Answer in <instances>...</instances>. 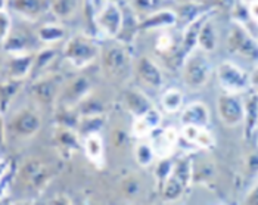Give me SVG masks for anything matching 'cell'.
I'll return each mask as SVG.
<instances>
[{
  "instance_id": "6da1fadb",
  "label": "cell",
  "mask_w": 258,
  "mask_h": 205,
  "mask_svg": "<svg viewBox=\"0 0 258 205\" xmlns=\"http://www.w3.org/2000/svg\"><path fill=\"white\" fill-rule=\"evenodd\" d=\"M207 53L202 49H195L183 61V80L190 89L204 87L211 77L213 65Z\"/></svg>"
},
{
  "instance_id": "7a4b0ae2",
  "label": "cell",
  "mask_w": 258,
  "mask_h": 205,
  "mask_svg": "<svg viewBox=\"0 0 258 205\" xmlns=\"http://www.w3.org/2000/svg\"><path fill=\"white\" fill-rule=\"evenodd\" d=\"M102 70L106 74L108 79L121 82L125 77H128L132 59L128 50L122 44H109L106 46L100 53Z\"/></svg>"
},
{
  "instance_id": "3957f363",
  "label": "cell",
  "mask_w": 258,
  "mask_h": 205,
  "mask_svg": "<svg viewBox=\"0 0 258 205\" xmlns=\"http://www.w3.org/2000/svg\"><path fill=\"white\" fill-rule=\"evenodd\" d=\"M99 53L100 49L98 43L93 39L81 34L71 37L63 49L65 59L77 68H84L93 63V61L99 56Z\"/></svg>"
},
{
  "instance_id": "277c9868",
  "label": "cell",
  "mask_w": 258,
  "mask_h": 205,
  "mask_svg": "<svg viewBox=\"0 0 258 205\" xmlns=\"http://www.w3.org/2000/svg\"><path fill=\"white\" fill-rule=\"evenodd\" d=\"M227 49L230 53L239 55L246 61L258 63V39H255L248 28L240 24L233 22L229 36H227Z\"/></svg>"
},
{
  "instance_id": "5b68a950",
  "label": "cell",
  "mask_w": 258,
  "mask_h": 205,
  "mask_svg": "<svg viewBox=\"0 0 258 205\" xmlns=\"http://www.w3.org/2000/svg\"><path fill=\"white\" fill-rule=\"evenodd\" d=\"M194 177V165L189 158H181L173 165L170 176L165 179L162 187V196L165 201H176L183 195Z\"/></svg>"
},
{
  "instance_id": "8992f818",
  "label": "cell",
  "mask_w": 258,
  "mask_h": 205,
  "mask_svg": "<svg viewBox=\"0 0 258 205\" xmlns=\"http://www.w3.org/2000/svg\"><path fill=\"white\" fill-rule=\"evenodd\" d=\"M18 176L22 186L28 190H41L50 179V170L43 160L31 157L21 165Z\"/></svg>"
},
{
  "instance_id": "52a82bcc",
  "label": "cell",
  "mask_w": 258,
  "mask_h": 205,
  "mask_svg": "<svg viewBox=\"0 0 258 205\" xmlns=\"http://www.w3.org/2000/svg\"><path fill=\"white\" fill-rule=\"evenodd\" d=\"M217 79L226 93H242L249 86V77L242 68L230 61H224L217 66Z\"/></svg>"
},
{
  "instance_id": "ba28073f",
  "label": "cell",
  "mask_w": 258,
  "mask_h": 205,
  "mask_svg": "<svg viewBox=\"0 0 258 205\" xmlns=\"http://www.w3.org/2000/svg\"><path fill=\"white\" fill-rule=\"evenodd\" d=\"M96 24L100 31L108 37H117L122 30L124 14L115 2L106 0L99 8V12L96 15Z\"/></svg>"
},
{
  "instance_id": "9c48e42d",
  "label": "cell",
  "mask_w": 258,
  "mask_h": 205,
  "mask_svg": "<svg viewBox=\"0 0 258 205\" xmlns=\"http://www.w3.org/2000/svg\"><path fill=\"white\" fill-rule=\"evenodd\" d=\"M217 111L221 123L227 127H236L243 123L245 118V103L235 93L221 95L217 99Z\"/></svg>"
},
{
  "instance_id": "30bf717a",
  "label": "cell",
  "mask_w": 258,
  "mask_h": 205,
  "mask_svg": "<svg viewBox=\"0 0 258 205\" xmlns=\"http://www.w3.org/2000/svg\"><path fill=\"white\" fill-rule=\"evenodd\" d=\"M41 127V118L33 109H22L17 112L11 120L12 131L20 138H31Z\"/></svg>"
},
{
  "instance_id": "8fae6325",
  "label": "cell",
  "mask_w": 258,
  "mask_h": 205,
  "mask_svg": "<svg viewBox=\"0 0 258 205\" xmlns=\"http://www.w3.org/2000/svg\"><path fill=\"white\" fill-rule=\"evenodd\" d=\"M210 18V14H202L201 17H198L197 20H194L192 22L187 24L186 30H184V34H183V39L180 41L179 46V53L180 58L184 61V58L194 52L198 46V37L199 33H201V28L204 25V22Z\"/></svg>"
},
{
  "instance_id": "7c38bea8",
  "label": "cell",
  "mask_w": 258,
  "mask_h": 205,
  "mask_svg": "<svg viewBox=\"0 0 258 205\" xmlns=\"http://www.w3.org/2000/svg\"><path fill=\"white\" fill-rule=\"evenodd\" d=\"M90 90H92V83L87 77H84V76L76 77L65 87L63 95H62V102L67 106L77 105L89 96Z\"/></svg>"
},
{
  "instance_id": "4fadbf2b",
  "label": "cell",
  "mask_w": 258,
  "mask_h": 205,
  "mask_svg": "<svg viewBox=\"0 0 258 205\" xmlns=\"http://www.w3.org/2000/svg\"><path fill=\"white\" fill-rule=\"evenodd\" d=\"M58 86L59 80L55 76H43L33 86V95L40 103L49 105L58 96Z\"/></svg>"
},
{
  "instance_id": "5bb4252c",
  "label": "cell",
  "mask_w": 258,
  "mask_h": 205,
  "mask_svg": "<svg viewBox=\"0 0 258 205\" xmlns=\"http://www.w3.org/2000/svg\"><path fill=\"white\" fill-rule=\"evenodd\" d=\"M138 76L146 86L154 87V89H159L164 83V77H162L159 66L149 56H142L139 59Z\"/></svg>"
},
{
  "instance_id": "9a60e30c",
  "label": "cell",
  "mask_w": 258,
  "mask_h": 205,
  "mask_svg": "<svg viewBox=\"0 0 258 205\" xmlns=\"http://www.w3.org/2000/svg\"><path fill=\"white\" fill-rule=\"evenodd\" d=\"M33 53H12L11 61L8 62V71L9 77L14 80H24L27 76L31 74L33 71V63H34Z\"/></svg>"
},
{
  "instance_id": "2e32d148",
  "label": "cell",
  "mask_w": 258,
  "mask_h": 205,
  "mask_svg": "<svg viewBox=\"0 0 258 205\" xmlns=\"http://www.w3.org/2000/svg\"><path fill=\"white\" fill-rule=\"evenodd\" d=\"M180 120H181L183 125H201V127H207L208 123H210V111H208V108H207L205 103H189L181 111Z\"/></svg>"
},
{
  "instance_id": "e0dca14e",
  "label": "cell",
  "mask_w": 258,
  "mask_h": 205,
  "mask_svg": "<svg viewBox=\"0 0 258 205\" xmlns=\"http://www.w3.org/2000/svg\"><path fill=\"white\" fill-rule=\"evenodd\" d=\"M177 22V15L168 9L155 11L146 15L139 22V30H157V28H168Z\"/></svg>"
},
{
  "instance_id": "ac0fdd59",
  "label": "cell",
  "mask_w": 258,
  "mask_h": 205,
  "mask_svg": "<svg viewBox=\"0 0 258 205\" xmlns=\"http://www.w3.org/2000/svg\"><path fill=\"white\" fill-rule=\"evenodd\" d=\"M124 102H125L127 109L130 111V114H133L136 118L143 117L146 112H149L154 108L152 102L146 98V95H143L138 89L127 90L124 95Z\"/></svg>"
},
{
  "instance_id": "d6986e66",
  "label": "cell",
  "mask_w": 258,
  "mask_h": 205,
  "mask_svg": "<svg viewBox=\"0 0 258 205\" xmlns=\"http://www.w3.org/2000/svg\"><path fill=\"white\" fill-rule=\"evenodd\" d=\"M245 139L252 141L258 130V93H254L245 102Z\"/></svg>"
},
{
  "instance_id": "ffe728a7",
  "label": "cell",
  "mask_w": 258,
  "mask_h": 205,
  "mask_svg": "<svg viewBox=\"0 0 258 205\" xmlns=\"http://www.w3.org/2000/svg\"><path fill=\"white\" fill-rule=\"evenodd\" d=\"M12 8L22 17L33 20L41 17V14H44L50 5L47 0H12Z\"/></svg>"
},
{
  "instance_id": "44dd1931",
  "label": "cell",
  "mask_w": 258,
  "mask_h": 205,
  "mask_svg": "<svg viewBox=\"0 0 258 205\" xmlns=\"http://www.w3.org/2000/svg\"><path fill=\"white\" fill-rule=\"evenodd\" d=\"M181 134L187 142L197 145V146L210 148L214 145L211 131H208L205 127H201V125H184L181 130Z\"/></svg>"
},
{
  "instance_id": "7402d4cb",
  "label": "cell",
  "mask_w": 258,
  "mask_h": 205,
  "mask_svg": "<svg viewBox=\"0 0 258 205\" xmlns=\"http://www.w3.org/2000/svg\"><path fill=\"white\" fill-rule=\"evenodd\" d=\"M119 189L124 198H127L128 201H136L145 192V183L139 174H128L122 179Z\"/></svg>"
},
{
  "instance_id": "603a6c76",
  "label": "cell",
  "mask_w": 258,
  "mask_h": 205,
  "mask_svg": "<svg viewBox=\"0 0 258 205\" xmlns=\"http://www.w3.org/2000/svg\"><path fill=\"white\" fill-rule=\"evenodd\" d=\"M84 151L93 164L100 165L103 160V141L99 133H92L84 139Z\"/></svg>"
},
{
  "instance_id": "cb8c5ba5",
  "label": "cell",
  "mask_w": 258,
  "mask_h": 205,
  "mask_svg": "<svg viewBox=\"0 0 258 205\" xmlns=\"http://www.w3.org/2000/svg\"><path fill=\"white\" fill-rule=\"evenodd\" d=\"M217 31H216V27L213 24V21L208 20L204 22L202 28H201V33H199L198 37V47L205 50V52H213L216 47H217Z\"/></svg>"
},
{
  "instance_id": "d4e9b609",
  "label": "cell",
  "mask_w": 258,
  "mask_h": 205,
  "mask_svg": "<svg viewBox=\"0 0 258 205\" xmlns=\"http://www.w3.org/2000/svg\"><path fill=\"white\" fill-rule=\"evenodd\" d=\"M79 0H53L50 3V11L59 20L71 18L79 9Z\"/></svg>"
},
{
  "instance_id": "484cf974",
  "label": "cell",
  "mask_w": 258,
  "mask_h": 205,
  "mask_svg": "<svg viewBox=\"0 0 258 205\" xmlns=\"http://www.w3.org/2000/svg\"><path fill=\"white\" fill-rule=\"evenodd\" d=\"M65 36H67L65 28H62L60 25H56V24H46V25L40 27L37 31L39 40L43 41L44 44H52V43L60 41Z\"/></svg>"
},
{
  "instance_id": "4316f807",
  "label": "cell",
  "mask_w": 258,
  "mask_h": 205,
  "mask_svg": "<svg viewBox=\"0 0 258 205\" xmlns=\"http://www.w3.org/2000/svg\"><path fill=\"white\" fill-rule=\"evenodd\" d=\"M161 105L164 108L165 112H177L181 105H183V95L177 89H168L167 92H164L162 98H161Z\"/></svg>"
},
{
  "instance_id": "83f0119b",
  "label": "cell",
  "mask_w": 258,
  "mask_h": 205,
  "mask_svg": "<svg viewBox=\"0 0 258 205\" xmlns=\"http://www.w3.org/2000/svg\"><path fill=\"white\" fill-rule=\"evenodd\" d=\"M56 58V52L55 49L52 47H47V49H43L40 50L39 53L34 56V63H33V71H31V76L33 74H40L43 70H46L52 61Z\"/></svg>"
},
{
  "instance_id": "f1b7e54d",
  "label": "cell",
  "mask_w": 258,
  "mask_h": 205,
  "mask_svg": "<svg viewBox=\"0 0 258 205\" xmlns=\"http://www.w3.org/2000/svg\"><path fill=\"white\" fill-rule=\"evenodd\" d=\"M100 128H102V118L99 115H86L80 120L79 131L84 138L92 133H99Z\"/></svg>"
},
{
  "instance_id": "f546056e",
  "label": "cell",
  "mask_w": 258,
  "mask_h": 205,
  "mask_svg": "<svg viewBox=\"0 0 258 205\" xmlns=\"http://www.w3.org/2000/svg\"><path fill=\"white\" fill-rule=\"evenodd\" d=\"M155 148L149 144H139L135 149V155H136V161L140 167H149L154 163L155 158Z\"/></svg>"
},
{
  "instance_id": "4dcf8cb0",
  "label": "cell",
  "mask_w": 258,
  "mask_h": 205,
  "mask_svg": "<svg viewBox=\"0 0 258 205\" xmlns=\"http://www.w3.org/2000/svg\"><path fill=\"white\" fill-rule=\"evenodd\" d=\"M58 142L65 151H68V154L79 148V138L73 130L68 128V125H63V128L58 133Z\"/></svg>"
},
{
  "instance_id": "1f68e13d",
  "label": "cell",
  "mask_w": 258,
  "mask_h": 205,
  "mask_svg": "<svg viewBox=\"0 0 258 205\" xmlns=\"http://www.w3.org/2000/svg\"><path fill=\"white\" fill-rule=\"evenodd\" d=\"M21 82H22V80L9 79V82L3 83V86H2V103H3V111H5V108H6V102H8V101L11 102V99L17 95V92H18V89H20Z\"/></svg>"
},
{
  "instance_id": "d6a6232c",
  "label": "cell",
  "mask_w": 258,
  "mask_h": 205,
  "mask_svg": "<svg viewBox=\"0 0 258 205\" xmlns=\"http://www.w3.org/2000/svg\"><path fill=\"white\" fill-rule=\"evenodd\" d=\"M130 3L138 14H142L146 17L157 11L159 0H130Z\"/></svg>"
},
{
  "instance_id": "836d02e7",
  "label": "cell",
  "mask_w": 258,
  "mask_h": 205,
  "mask_svg": "<svg viewBox=\"0 0 258 205\" xmlns=\"http://www.w3.org/2000/svg\"><path fill=\"white\" fill-rule=\"evenodd\" d=\"M202 14H204V12H199V9L197 8V5H194V3H187V5H184V6H181V8H180L177 17H179L180 20L183 21V22L189 24V22H192L194 20H197L198 17H201Z\"/></svg>"
},
{
  "instance_id": "e575fe53",
  "label": "cell",
  "mask_w": 258,
  "mask_h": 205,
  "mask_svg": "<svg viewBox=\"0 0 258 205\" xmlns=\"http://www.w3.org/2000/svg\"><path fill=\"white\" fill-rule=\"evenodd\" d=\"M127 144H128V133L121 127L114 128L112 133H111V145L115 149L121 151V149H124L127 146Z\"/></svg>"
},
{
  "instance_id": "d590c367",
  "label": "cell",
  "mask_w": 258,
  "mask_h": 205,
  "mask_svg": "<svg viewBox=\"0 0 258 205\" xmlns=\"http://www.w3.org/2000/svg\"><path fill=\"white\" fill-rule=\"evenodd\" d=\"M0 22H2V30H0V37L2 43L9 37V34L12 33V20L9 17V14L6 12V8L2 6V12H0Z\"/></svg>"
},
{
  "instance_id": "8d00e7d4",
  "label": "cell",
  "mask_w": 258,
  "mask_h": 205,
  "mask_svg": "<svg viewBox=\"0 0 258 205\" xmlns=\"http://www.w3.org/2000/svg\"><path fill=\"white\" fill-rule=\"evenodd\" d=\"M211 2L216 9L223 11V12H233V9L239 3L238 0H211Z\"/></svg>"
},
{
  "instance_id": "74e56055",
  "label": "cell",
  "mask_w": 258,
  "mask_h": 205,
  "mask_svg": "<svg viewBox=\"0 0 258 205\" xmlns=\"http://www.w3.org/2000/svg\"><path fill=\"white\" fill-rule=\"evenodd\" d=\"M173 46V39L168 34H161L158 41H157V49L161 52H167Z\"/></svg>"
},
{
  "instance_id": "f35d334b",
  "label": "cell",
  "mask_w": 258,
  "mask_h": 205,
  "mask_svg": "<svg viewBox=\"0 0 258 205\" xmlns=\"http://www.w3.org/2000/svg\"><path fill=\"white\" fill-rule=\"evenodd\" d=\"M245 202L246 204H258V182L251 189V192L248 193V196L245 198Z\"/></svg>"
},
{
  "instance_id": "ab89813d",
  "label": "cell",
  "mask_w": 258,
  "mask_h": 205,
  "mask_svg": "<svg viewBox=\"0 0 258 205\" xmlns=\"http://www.w3.org/2000/svg\"><path fill=\"white\" fill-rule=\"evenodd\" d=\"M249 86L252 87V90L258 93V63L255 65V68L252 70L251 76H249Z\"/></svg>"
},
{
  "instance_id": "60d3db41",
  "label": "cell",
  "mask_w": 258,
  "mask_h": 205,
  "mask_svg": "<svg viewBox=\"0 0 258 205\" xmlns=\"http://www.w3.org/2000/svg\"><path fill=\"white\" fill-rule=\"evenodd\" d=\"M248 11H249L251 18L258 22V0H251V2H249V5H248Z\"/></svg>"
},
{
  "instance_id": "b9f144b4",
  "label": "cell",
  "mask_w": 258,
  "mask_h": 205,
  "mask_svg": "<svg viewBox=\"0 0 258 205\" xmlns=\"http://www.w3.org/2000/svg\"><path fill=\"white\" fill-rule=\"evenodd\" d=\"M93 2V6L96 8V9H99L100 6H102V3H103V0H92Z\"/></svg>"
}]
</instances>
